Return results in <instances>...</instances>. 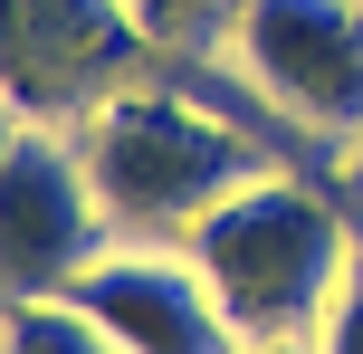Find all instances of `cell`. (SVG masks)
<instances>
[{
    "mask_svg": "<svg viewBox=\"0 0 363 354\" xmlns=\"http://www.w3.org/2000/svg\"><path fill=\"white\" fill-rule=\"evenodd\" d=\"M77 153H86V182H96V201H106L115 240H153V249H182L239 182H258V172L287 163V153L258 144L230 106H211L182 57L163 77H144V87L106 96V106L77 125Z\"/></svg>",
    "mask_w": 363,
    "mask_h": 354,
    "instance_id": "cell-1",
    "label": "cell"
},
{
    "mask_svg": "<svg viewBox=\"0 0 363 354\" xmlns=\"http://www.w3.org/2000/svg\"><path fill=\"white\" fill-rule=\"evenodd\" d=\"M354 240H363V211L335 192V172L315 182V172L277 163L258 182H239L182 249L201 259L211 297L230 306L239 345H287V336H315L325 326Z\"/></svg>",
    "mask_w": 363,
    "mask_h": 354,
    "instance_id": "cell-2",
    "label": "cell"
},
{
    "mask_svg": "<svg viewBox=\"0 0 363 354\" xmlns=\"http://www.w3.org/2000/svg\"><path fill=\"white\" fill-rule=\"evenodd\" d=\"M172 48L125 0H0V96L19 125L77 134L106 96L163 77Z\"/></svg>",
    "mask_w": 363,
    "mask_h": 354,
    "instance_id": "cell-3",
    "label": "cell"
},
{
    "mask_svg": "<svg viewBox=\"0 0 363 354\" xmlns=\"http://www.w3.org/2000/svg\"><path fill=\"white\" fill-rule=\"evenodd\" d=\"M220 57L325 163L363 144V0H239Z\"/></svg>",
    "mask_w": 363,
    "mask_h": 354,
    "instance_id": "cell-4",
    "label": "cell"
},
{
    "mask_svg": "<svg viewBox=\"0 0 363 354\" xmlns=\"http://www.w3.org/2000/svg\"><path fill=\"white\" fill-rule=\"evenodd\" d=\"M115 249L86 153L57 125H19L0 153V306H48Z\"/></svg>",
    "mask_w": 363,
    "mask_h": 354,
    "instance_id": "cell-5",
    "label": "cell"
},
{
    "mask_svg": "<svg viewBox=\"0 0 363 354\" xmlns=\"http://www.w3.org/2000/svg\"><path fill=\"white\" fill-rule=\"evenodd\" d=\"M67 306H86L125 354H230L239 326L211 297L191 249H153V240H115L86 278L67 287Z\"/></svg>",
    "mask_w": 363,
    "mask_h": 354,
    "instance_id": "cell-6",
    "label": "cell"
},
{
    "mask_svg": "<svg viewBox=\"0 0 363 354\" xmlns=\"http://www.w3.org/2000/svg\"><path fill=\"white\" fill-rule=\"evenodd\" d=\"M0 316H10L0 354H125L86 306H67V297H48V306H0Z\"/></svg>",
    "mask_w": 363,
    "mask_h": 354,
    "instance_id": "cell-7",
    "label": "cell"
},
{
    "mask_svg": "<svg viewBox=\"0 0 363 354\" xmlns=\"http://www.w3.org/2000/svg\"><path fill=\"white\" fill-rule=\"evenodd\" d=\"M134 19H144L153 38H163L172 57H220L230 48V19H239V0H125Z\"/></svg>",
    "mask_w": 363,
    "mask_h": 354,
    "instance_id": "cell-8",
    "label": "cell"
},
{
    "mask_svg": "<svg viewBox=\"0 0 363 354\" xmlns=\"http://www.w3.org/2000/svg\"><path fill=\"white\" fill-rule=\"evenodd\" d=\"M315 354H363V240H354V259H345V287H335L325 326H315Z\"/></svg>",
    "mask_w": 363,
    "mask_h": 354,
    "instance_id": "cell-9",
    "label": "cell"
},
{
    "mask_svg": "<svg viewBox=\"0 0 363 354\" xmlns=\"http://www.w3.org/2000/svg\"><path fill=\"white\" fill-rule=\"evenodd\" d=\"M335 192H345V201H354V211H363V144H354V153H345V163H335Z\"/></svg>",
    "mask_w": 363,
    "mask_h": 354,
    "instance_id": "cell-10",
    "label": "cell"
},
{
    "mask_svg": "<svg viewBox=\"0 0 363 354\" xmlns=\"http://www.w3.org/2000/svg\"><path fill=\"white\" fill-rule=\"evenodd\" d=\"M230 354H315V336H287V345H230Z\"/></svg>",
    "mask_w": 363,
    "mask_h": 354,
    "instance_id": "cell-11",
    "label": "cell"
},
{
    "mask_svg": "<svg viewBox=\"0 0 363 354\" xmlns=\"http://www.w3.org/2000/svg\"><path fill=\"white\" fill-rule=\"evenodd\" d=\"M10 134H19V115H10V96H0V153H10Z\"/></svg>",
    "mask_w": 363,
    "mask_h": 354,
    "instance_id": "cell-12",
    "label": "cell"
},
{
    "mask_svg": "<svg viewBox=\"0 0 363 354\" xmlns=\"http://www.w3.org/2000/svg\"><path fill=\"white\" fill-rule=\"evenodd\" d=\"M0 336H10V316H0Z\"/></svg>",
    "mask_w": 363,
    "mask_h": 354,
    "instance_id": "cell-13",
    "label": "cell"
}]
</instances>
